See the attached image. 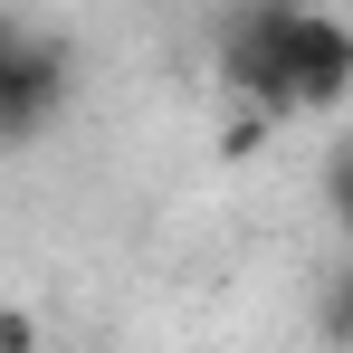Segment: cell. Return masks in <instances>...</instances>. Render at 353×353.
<instances>
[{
    "instance_id": "obj_1",
    "label": "cell",
    "mask_w": 353,
    "mask_h": 353,
    "mask_svg": "<svg viewBox=\"0 0 353 353\" xmlns=\"http://www.w3.org/2000/svg\"><path fill=\"white\" fill-rule=\"evenodd\" d=\"M67 96H77L67 39H48V29H29V19L0 10V143H39L67 115Z\"/></svg>"
},
{
    "instance_id": "obj_2",
    "label": "cell",
    "mask_w": 353,
    "mask_h": 353,
    "mask_svg": "<svg viewBox=\"0 0 353 353\" xmlns=\"http://www.w3.org/2000/svg\"><path fill=\"white\" fill-rule=\"evenodd\" d=\"M296 10L305 0H239L230 19L210 29V58H220V86L268 105L287 124V39H296Z\"/></svg>"
},
{
    "instance_id": "obj_3",
    "label": "cell",
    "mask_w": 353,
    "mask_h": 353,
    "mask_svg": "<svg viewBox=\"0 0 353 353\" xmlns=\"http://www.w3.org/2000/svg\"><path fill=\"white\" fill-rule=\"evenodd\" d=\"M353 105V19L344 10H296V39H287V124L296 115H334Z\"/></svg>"
},
{
    "instance_id": "obj_4",
    "label": "cell",
    "mask_w": 353,
    "mask_h": 353,
    "mask_svg": "<svg viewBox=\"0 0 353 353\" xmlns=\"http://www.w3.org/2000/svg\"><path fill=\"white\" fill-rule=\"evenodd\" d=\"M315 334H325V344H353V268L325 277V296H315Z\"/></svg>"
},
{
    "instance_id": "obj_5",
    "label": "cell",
    "mask_w": 353,
    "mask_h": 353,
    "mask_svg": "<svg viewBox=\"0 0 353 353\" xmlns=\"http://www.w3.org/2000/svg\"><path fill=\"white\" fill-rule=\"evenodd\" d=\"M325 210H334V230L353 239V134L325 153Z\"/></svg>"
},
{
    "instance_id": "obj_6",
    "label": "cell",
    "mask_w": 353,
    "mask_h": 353,
    "mask_svg": "<svg viewBox=\"0 0 353 353\" xmlns=\"http://www.w3.org/2000/svg\"><path fill=\"white\" fill-rule=\"evenodd\" d=\"M268 105H248V96H239V115H230V134H220V153H230V163H248V153H258V143H268Z\"/></svg>"
},
{
    "instance_id": "obj_7",
    "label": "cell",
    "mask_w": 353,
    "mask_h": 353,
    "mask_svg": "<svg viewBox=\"0 0 353 353\" xmlns=\"http://www.w3.org/2000/svg\"><path fill=\"white\" fill-rule=\"evenodd\" d=\"M39 344V315H19V305H0V353H29Z\"/></svg>"
}]
</instances>
